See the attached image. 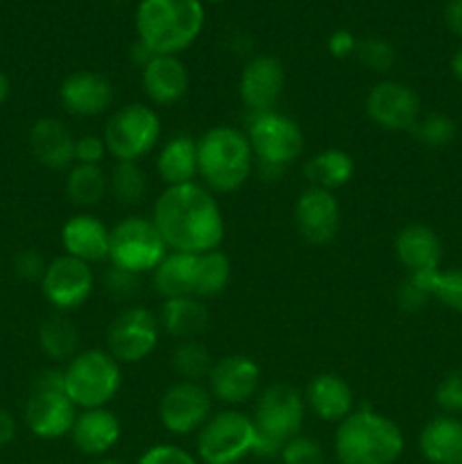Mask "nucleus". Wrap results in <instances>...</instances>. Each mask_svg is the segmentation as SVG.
<instances>
[{"instance_id": "obj_10", "label": "nucleus", "mask_w": 462, "mask_h": 464, "mask_svg": "<svg viewBox=\"0 0 462 464\" xmlns=\"http://www.w3.org/2000/svg\"><path fill=\"white\" fill-rule=\"evenodd\" d=\"M77 412L75 403L63 392V372L45 370L32 383L23 420L34 438L62 440L71 435Z\"/></svg>"}, {"instance_id": "obj_9", "label": "nucleus", "mask_w": 462, "mask_h": 464, "mask_svg": "<svg viewBox=\"0 0 462 464\" xmlns=\"http://www.w3.org/2000/svg\"><path fill=\"white\" fill-rule=\"evenodd\" d=\"M245 134L252 145L254 159L267 175H279L284 168L299 161L306 145L302 125L276 109L265 113H249Z\"/></svg>"}, {"instance_id": "obj_33", "label": "nucleus", "mask_w": 462, "mask_h": 464, "mask_svg": "<svg viewBox=\"0 0 462 464\" xmlns=\"http://www.w3.org/2000/svg\"><path fill=\"white\" fill-rule=\"evenodd\" d=\"M213 356L199 340H181L175 344L170 353V367L179 381H193L202 383L208 379L213 367Z\"/></svg>"}, {"instance_id": "obj_49", "label": "nucleus", "mask_w": 462, "mask_h": 464, "mask_svg": "<svg viewBox=\"0 0 462 464\" xmlns=\"http://www.w3.org/2000/svg\"><path fill=\"white\" fill-rule=\"evenodd\" d=\"M9 77L5 75L3 71H0V107H3L5 102H7V98H9Z\"/></svg>"}, {"instance_id": "obj_23", "label": "nucleus", "mask_w": 462, "mask_h": 464, "mask_svg": "<svg viewBox=\"0 0 462 464\" xmlns=\"http://www.w3.org/2000/svg\"><path fill=\"white\" fill-rule=\"evenodd\" d=\"M59 238H62L63 254H68V256L80 258L89 266L109 261L111 229L91 213H77V216L68 218L63 222Z\"/></svg>"}, {"instance_id": "obj_50", "label": "nucleus", "mask_w": 462, "mask_h": 464, "mask_svg": "<svg viewBox=\"0 0 462 464\" xmlns=\"http://www.w3.org/2000/svg\"><path fill=\"white\" fill-rule=\"evenodd\" d=\"M93 464H125L122 460H118V458H98V460H95Z\"/></svg>"}, {"instance_id": "obj_19", "label": "nucleus", "mask_w": 462, "mask_h": 464, "mask_svg": "<svg viewBox=\"0 0 462 464\" xmlns=\"http://www.w3.org/2000/svg\"><path fill=\"white\" fill-rule=\"evenodd\" d=\"M294 225L311 245L333 243L342 225V208L335 193L317 186L302 190L294 202Z\"/></svg>"}, {"instance_id": "obj_40", "label": "nucleus", "mask_w": 462, "mask_h": 464, "mask_svg": "<svg viewBox=\"0 0 462 464\" xmlns=\"http://www.w3.org/2000/svg\"><path fill=\"white\" fill-rule=\"evenodd\" d=\"M136 464H202L197 456H193L186 449L177 447V444H154V447L145 449Z\"/></svg>"}, {"instance_id": "obj_11", "label": "nucleus", "mask_w": 462, "mask_h": 464, "mask_svg": "<svg viewBox=\"0 0 462 464\" xmlns=\"http://www.w3.org/2000/svg\"><path fill=\"white\" fill-rule=\"evenodd\" d=\"M109 157L116 161H136L148 157L161 139V118L149 104L130 102L109 116L102 131Z\"/></svg>"}, {"instance_id": "obj_35", "label": "nucleus", "mask_w": 462, "mask_h": 464, "mask_svg": "<svg viewBox=\"0 0 462 464\" xmlns=\"http://www.w3.org/2000/svg\"><path fill=\"white\" fill-rule=\"evenodd\" d=\"M448 311L462 313V270H430L419 275H408Z\"/></svg>"}, {"instance_id": "obj_48", "label": "nucleus", "mask_w": 462, "mask_h": 464, "mask_svg": "<svg viewBox=\"0 0 462 464\" xmlns=\"http://www.w3.org/2000/svg\"><path fill=\"white\" fill-rule=\"evenodd\" d=\"M451 72L457 82H462V48H457L451 57Z\"/></svg>"}, {"instance_id": "obj_3", "label": "nucleus", "mask_w": 462, "mask_h": 464, "mask_svg": "<svg viewBox=\"0 0 462 464\" xmlns=\"http://www.w3.org/2000/svg\"><path fill=\"white\" fill-rule=\"evenodd\" d=\"M207 12L202 0H140L134 14L136 36L154 54L188 50L202 34Z\"/></svg>"}, {"instance_id": "obj_14", "label": "nucleus", "mask_w": 462, "mask_h": 464, "mask_svg": "<svg viewBox=\"0 0 462 464\" xmlns=\"http://www.w3.org/2000/svg\"><path fill=\"white\" fill-rule=\"evenodd\" d=\"M213 397L207 385L193 381H175L159 401V420L170 435H197L211 420Z\"/></svg>"}, {"instance_id": "obj_22", "label": "nucleus", "mask_w": 462, "mask_h": 464, "mask_svg": "<svg viewBox=\"0 0 462 464\" xmlns=\"http://www.w3.org/2000/svg\"><path fill=\"white\" fill-rule=\"evenodd\" d=\"M75 136L59 118H39L30 127L27 143L36 161L48 170H71L75 163Z\"/></svg>"}, {"instance_id": "obj_31", "label": "nucleus", "mask_w": 462, "mask_h": 464, "mask_svg": "<svg viewBox=\"0 0 462 464\" xmlns=\"http://www.w3.org/2000/svg\"><path fill=\"white\" fill-rule=\"evenodd\" d=\"M39 347L50 361L68 362L80 353V331L63 313L45 317L39 326Z\"/></svg>"}, {"instance_id": "obj_36", "label": "nucleus", "mask_w": 462, "mask_h": 464, "mask_svg": "<svg viewBox=\"0 0 462 464\" xmlns=\"http://www.w3.org/2000/svg\"><path fill=\"white\" fill-rule=\"evenodd\" d=\"M415 136L426 145V148H447L453 143L457 134V125L451 116L447 113H428V116L419 118L417 122Z\"/></svg>"}, {"instance_id": "obj_16", "label": "nucleus", "mask_w": 462, "mask_h": 464, "mask_svg": "<svg viewBox=\"0 0 462 464\" xmlns=\"http://www.w3.org/2000/svg\"><path fill=\"white\" fill-rule=\"evenodd\" d=\"M365 113L385 131H412L421 118V100L412 86L383 80L367 91Z\"/></svg>"}, {"instance_id": "obj_37", "label": "nucleus", "mask_w": 462, "mask_h": 464, "mask_svg": "<svg viewBox=\"0 0 462 464\" xmlns=\"http://www.w3.org/2000/svg\"><path fill=\"white\" fill-rule=\"evenodd\" d=\"M356 57L361 59L362 66L374 72H388L397 62V53H394L392 44L380 39V36H367V39L358 41Z\"/></svg>"}, {"instance_id": "obj_15", "label": "nucleus", "mask_w": 462, "mask_h": 464, "mask_svg": "<svg viewBox=\"0 0 462 464\" xmlns=\"http://www.w3.org/2000/svg\"><path fill=\"white\" fill-rule=\"evenodd\" d=\"M41 293L59 313H71L84 306L95 290L93 266L68 254L53 258L43 272Z\"/></svg>"}, {"instance_id": "obj_46", "label": "nucleus", "mask_w": 462, "mask_h": 464, "mask_svg": "<svg viewBox=\"0 0 462 464\" xmlns=\"http://www.w3.org/2000/svg\"><path fill=\"white\" fill-rule=\"evenodd\" d=\"M444 23L453 34L462 39V0H448L444 7Z\"/></svg>"}, {"instance_id": "obj_43", "label": "nucleus", "mask_w": 462, "mask_h": 464, "mask_svg": "<svg viewBox=\"0 0 462 464\" xmlns=\"http://www.w3.org/2000/svg\"><path fill=\"white\" fill-rule=\"evenodd\" d=\"M107 145L102 136L86 134L75 140V163H86V166H102L107 157Z\"/></svg>"}, {"instance_id": "obj_32", "label": "nucleus", "mask_w": 462, "mask_h": 464, "mask_svg": "<svg viewBox=\"0 0 462 464\" xmlns=\"http://www.w3.org/2000/svg\"><path fill=\"white\" fill-rule=\"evenodd\" d=\"M66 195L80 208L98 207L109 195V175L102 166L72 163L66 177Z\"/></svg>"}, {"instance_id": "obj_34", "label": "nucleus", "mask_w": 462, "mask_h": 464, "mask_svg": "<svg viewBox=\"0 0 462 464\" xmlns=\"http://www.w3.org/2000/svg\"><path fill=\"white\" fill-rule=\"evenodd\" d=\"M148 193V175L136 161H116L109 172V195L122 207H136Z\"/></svg>"}, {"instance_id": "obj_5", "label": "nucleus", "mask_w": 462, "mask_h": 464, "mask_svg": "<svg viewBox=\"0 0 462 464\" xmlns=\"http://www.w3.org/2000/svg\"><path fill=\"white\" fill-rule=\"evenodd\" d=\"M252 145L245 131L216 125L197 139V177L213 195L236 193L254 172Z\"/></svg>"}, {"instance_id": "obj_51", "label": "nucleus", "mask_w": 462, "mask_h": 464, "mask_svg": "<svg viewBox=\"0 0 462 464\" xmlns=\"http://www.w3.org/2000/svg\"><path fill=\"white\" fill-rule=\"evenodd\" d=\"M202 3H213V5H217V3H225V0H202Z\"/></svg>"}, {"instance_id": "obj_38", "label": "nucleus", "mask_w": 462, "mask_h": 464, "mask_svg": "<svg viewBox=\"0 0 462 464\" xmlns=\"http://www.w3.org/2000/svg\"><path fill=\"white\" fill-rule=\"evenodd\" d=\"M281 464H324V449L317 440L297 435L279 451Z\"/></svg>"}, {"instance_id": "obj_28", "label": "nucleus", "mask_w": 462, "mask_h": 464, "mask_svg": "<svg viewBox=\"0 0 462 464\" xmlns=\"http://www.w3.org/2000/svg\"><path fill=\"white\" fill-rule=\"evenodd\" d=\"M157 175L166 186L193 184L197 179V139L177 134L157 154Z\"/></svg>"}, {"instance_id": "obj_42", "label": "nucleus", "mask_w": 462, "mask_h": 464, "mask_svg": "<svg viewBox=\"0 0 462 464\" xmlns=\"http://www.w3.org/2000/svg\"><path fill=\"white\" fill-rule=\"evenodd\" d=\"M428 302H430V295L426 293V290L421 288L412 276H406V279L401 281V285L397 288V304L401 311L419 313L424 311Z\"/></svg>"}, {"instance_id": "obj_6", "label": "nucleus", "mask_w": 462, "mask_h": 464, "mask_svg": "<svg viewBox=\"0 0 462 464\" xmlns=\"http://www.w3.org/2000/svg\"><path fill=\"white\" fill-rule=\"evenodd\" d=\"M63 392L77 411L107 408L122 388V365L107 349H86L63 367Z\"/></svg>"}, {"instance_id": "obj_25", "label": "nucleus", "mask_w": 462, "mask_h": 464, "mask_svg": "<svg viewBox=\"0 0 462 464\" xmlns=\"http://www.w3.org/2000/svg\"><path fill=\"white\" fill-rule=\"evenodd\" d=\"M306 408L322 421L340 424L356 411V397L347 381L333 372H322L313 376L303 394Z\"/></svg>"}, {"instance_id": "obj_24", "label": "nucleus", "mask_w": 462, "mask_h": 464, "mask_svg": "<svg viewBox=\"0 0 462 464\" xmlns=\"http://www.w3.org/2000/svg\"><path fill=\"white\" fill-rule=\"evenodd\" d=\"M122 438V424L109 408H91L77 412L71 429L72 447L89 458H104Z\"/></svg>"}, {"instance_id": "obj_47", "label": "nucleus", "mask_w": 462, "mask_h": 464, "mask_svg": "<svg viewBox=\"0 0 462 464\" xmlns=\"http://www.w3.org/2000/svg\"><path fill=\"white\" fill-rule=\"evenodd\" d=\"M16 430H18V424H16V420H14L12 412L5 411V408H0V449L14 442V438H16Z\"/></svg>"}, {"instance_id": "obj_2", "label": "nucleus", "mask_w": 462, "mask_h": 464, "mask_svg": "<svg viewBox=\"0 0 462 464\" xmlns=\"http://www.w3.org/2000/svg\"><path fill=\"white\" fill-rule=\"evenodd\" d=\"M333 451L340 464H397L406 451V438L392 417L358 406L335 429Z\"/></svg>"}, {"instance_id": "obj_13", "label": "nucleus", "mask_w": 462, "mask_h": 464, "mask_svg": "<svg viewBox=\"0 0 462 464\" xmlns=\"http://www.w3.org/2000/svg\"><path fill=\"white\" fill-rule=\"evenodd\" d=\"M161 338L159 315L145 306L122 308L107 331V352L120 365H136L154 353Z\"/></svg>"}, {"instance_id": "obj_20", "label": "nucleus", "mask_w": 462, "mask_h": 464, "mask_svg": "<svg viewBox=\"0 0 462 464\" xmlns=\"http://www.w3.org/2000/svg\"><path fill=\"white\" fill-rule=\"evenodd\" d=\"M116 91L109 77L95 71H75L59 84V102L71 116L95 118L111 109Z\"/></svg>"}, {"instance_id": "obj_39", "label": "nucleus", "mask_w": 462, "mask_h": 464, "mask_svg": "<svg viewBox=\"0 0 462 464\" xmlns=\"http://www.w3.org/2000/svg\"><path fill=\"white\" fill-rule=\"evenodd\" d=\"M435 403H438L447 415H460L462 412V367L448 372V374L439 381L438 390H435Z\"/></svg>"}, {"instance_id": "obj_1", "label": "nucleus", "mask_w": 462, "mask_h": 464, "mask_svg": "<svg viewBox=\"0 0 462 464\" xmlns=\"http://www.w3.org/2000/svg\"><path fill=\"white\" fill-rule=\"evenodd\" d=\"M152 222L170 252L204 254L220 249L225 240V216L220 202L207 186H166L152 207Z\"/></svg>"}, {"instance_id": "obj_29", "label": "nucleus", "mask_w": 462, "mask_h": 464, "mask_svg": "<svg viewBox=\"0 0 462 464\" xmlns=\"http://www.w3.org/2000/svg\"><path fill=\"white\" fill-rule=\"evenodd\" d=\"M211 322L207 304L195 297L163 299L159 324L168 335L181 340H197Z\"/></svg>"}, {"instance_id": "obj_44", "label": "nucleus", "mask_w": 462, "mask_h": 464, "mask_svg": "<svg viewBox=\"0 0 462 464\" xmlns=\"http://www.w3.org/2000/svg\"><path fill=\"white\" fill-rule=\"evenodd\" d=\"M45 267H48V263H45V258L36 249H23L14 258V272L23 281H41Z\"/></svg>"}, {"instance_id": "obj_27", "label": "nucleus", "mask_w": 462, "mask_h": 464, "mask_svg": "<svg viewBox=\"0 0 462 464\" xmlns=\"http://www.w3.org/2000/svg\"><path fill=\"white\" fill-rule=\"evenodd\" d=\"M419 453L430 464H462V420L439 415L419 433Z\"/></svg>"}, {"instance_id": "obj_41", "label": "nucleus", "mask_w": 462, "mask_h": 464, "mask_svg": "<svg viewBox=\"0 0 462 464\" xmlns=\"http://www.w3.org/2000/svg\"><path fill=\"white\" fill-rule=\"evenodd\" d=\"M104 285H107V290L116 299H131L134 295H139L140 276L120 270V267L109 266L107 275H104Z\"/></svg>"}, {"instance_id": "obj_4", "label": "nucleus", "mask_w": 462, "mask_h": 464, "mask_svg": "<svg viewBox=\"0 0 462 464\" xmlns=\"http://www.w3.org/2000/svg\"><path fill=\"white\" fill-rule=\"evenodd\" d=\"M231 281V258L222 249L204 254L170 252L152 272V288L159 297L211 299Z\"/></svg>"}, {"instance_id": "obj_8", "label": "nucleus", "mask_w": 462, "mask_h": 464, "mask_svg": "<svg viewBox=\"0 0 462 464\" xmlns=\"http://www.w3.org/2000/svg\"><path fill=\"white\" fill-rule=\"evenodd\" d=\"M197 460L202 464H238L261 456V435L252 417L243 411L213 412L197 433Z\"/></svg>"}, {"instance_id": "obj_26", "label": "nucleus", "mask_w": 462, "mask_h": 464, "mask_svg": "<svg viewBox=\"0 0 462 464\" xmlns=\"http://www.w3.org/2000/svg\"><path fill=\"white\" fill-rule=\"evenodd\" d=\"M394 254H397V261L406 267L408 275H419V272L439 270L442 243L430 227L415 222V225H406L403 229H399L397 238H394Z\"/></svg>"}, {"instance_id": "obj_7", "label": "nucleus", "mask_w": 462, "mask_h": 464, "mask_svg": "<svg viewBox=\"0 0 462 464\" xmlns=\"http://www.w3.org/2000/svg\"><path fill=\"white\" fill-rule=\"evenodd\" d=\"M252 420L261 435V458L279 456L285 442L302 435L306 420L303 394L288 383L267 385L258 392Z\"/></svg>"}, {"instance_id": "obj_12", "label": "nucleus", "mask_w": 462, "mask_h": 464, "mask_svg": "<svg viewBox=\"0 0 462 464\" xmlns=\"http://www.w3.org/2000/svg\"><path fill=\"white\" fill-rule=\"evenodd\" d=\"M168 254L170 249L152 218L130 216L111 227L109 266L143 276L152 275Z\"/></svg>"}, {"instance_id": "obj_21", "label": "nucleus", "mask_w": 462, "mask_h": 464, "mask_svg": "<svg viewBox=\"0 0 462 464\" xmlns=\"http://www.w3.org/2000/svg\"><path fill=\"white\" fill-rule=\"evenodd\" d=\"M140 84L154 107H170L181 102L188 93V68L175 54H154L140 68Z\"/></svg>"}, {"instance_id": "obj_45", "label": "nucleus", "mask_w": 462, "mask_h": 464, "mask_svg": "<svg viewBox=\"0 0 462 464\" xmlns=\"http://www.w3.org/2000/svg\"><path fill=\"white\" fill-rule=\"evenodd\" d=\"M326 48H329L331 57L347 59V57H353V54H356L358 39L353 36V32L335 30L333 34L329 36V41H326Z\"/></svg>"}, {"instance_id": "obj_18", "label": "nucleus", "mask_w": 462, "mask_h": 464, "mask_svg": "<svg viewBox=\"0 0 462 464\" xmlns=\"http://www.w3.org/2000/svg\"><path fill=\"white\" fill-rule=\"evenodd\" d=\"M285 91V68L272 54H256L240 71L238 95L249 113L274 111Z\"/></svg>"}, {"instance_id": "obj_30", "label": "nucleus", "mask_w": 462, "mask_h": 464, "mask_svg": "<svg viewBox=\"0 0 462 464\" xmlns=\"http://www.w3.org/2000/svg\"><path fill=\"white\" fill-rule=\"evenodd\" d=\"M303 172H306L311 186H317V188H324L333 193V190L344 188L353 179V175H356V161L344 150L329 148L317 152L313 159H308Z\"/></svg>"}, {"instance_id": "obj_17", "label": "nucleus", "mask_w": 462, "mask_h": 464, "mask_svg": "<svg viewBox=\"0 0 462 464\" xmlns=\"http://www.w3.org/2000/svg\"><path fill=\"white\" fill-rule=\"evenodd\" d=\"M207 388L213 401H220L225 406H243L258 394L261 367L252 356H245V353L222 356L213 362Z\"/></svg>"}]
</instances>
